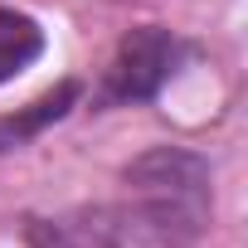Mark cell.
<instances>
[{
  "label": "cell",
  "mask_w": 248,
  "mask_h": 248,
  "mask_svg": "<svg viewBox=\"0 0 248 248\" xmlns=\"http://www.w3.org/2000/svg\"><path fill=\"white\" fill-rule=\"evenodd\" d=\"M112 204L25 219L30 248H195L214 214V170L200 151L151 146L122 170Z\"/></svg>",
  "instance_id": "obj_1"
},
{
  "label": "cell",
  "mask_w": 248,
  "mask_h": 248,
  "mask_svg": "<svg viewBox=\"0 0 248 248\" xmlns=\"http://www.w3.org/2000/svg\"><path fill=\"white\" fill-rule=\"evenodd\" d=\"M185 63V39L161 30V25H137L122 34L93 102L97 107H137L161 97V88L175 78V68Z\"/></svg>",
  "instance_id": "obj_2"
},
{
  "label": "cell",
  "mask_w": 248,
  "mask_h": 248,
  "mask_svg": "<svg viewBox=\"0 0 248 248\" xmlns=\"http://www.w3.org/2000/svg\"><path fill=\"white\" fill-rule=\"evenodd\" d=\"M78 97H83V83H78V78H63L54 93L34 97L30 107L5 112V117H0V156H5V151H20V146H30L39 132H49L54 122H63V117L78 107Z\"/></svg>",
  "instance_id": "obj_3"
},
{
  "label": "cell",
  "mask_w": 248,
  "mask_h": 248,
  "mask_svg": "<svg viewBox=\"0 0 248 248\" xmlns=\"http://www.w3.org/2000/svg\"><path fill=\"white\" fill-rule=\"evenodd\" d=\"M44 54V30L25 10H0V83L20 78Z\"/></svg>",
  "instance_id": "obj_4"
}]
</instances>
